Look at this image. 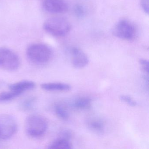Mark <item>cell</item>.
<instances>
[{"label": "cell", "instance_id": "2e32d148", "mask_svg": "<svg viewBox=\"0 0 149 149\" xmlns=\"http://www.w3.org/2000/svg\"><path fill=\"white\" fill-rule=\"evenodd\" d=\"M21 94L14 91L9 90L0 93V102H8L15 99Z\"/></svg>", "mask_w": 149, "mask_h": 149}, {"label": "cell", "instance_id": "9c48e42d", "mask_svg": "<svg viewBox=\"0 0 149 149\" xmlns=\"http://www.w3.org/2000/svg\"><path fill=\"white\" fill-rule=\"evenodd\" d=\"M41 87L44 90L54 92H68L71 89V86L69 84L60 82L43 83L41 85Z\"/></svg>", "mask_w": 149, "mask_h": 149}, {"label": "cell", "instance_id": "7c38bea8", "mask_svg": "<svg viewBox=\"0 0 149 149\" xmlns=\"http://www.w3.org/2000/svg\"><path fill=\"white\" fill-rule=\"evenodd\" d=\"M88 125L91 130L97 133H102L104 131V124L101 119H91L88 123Z\"/></svg>", "mask_w": 149, "mask_h": 149}, {"label": "cell", "instance_id": "30bf717a", "mask_svg": "<svg viewBox=\"0 0 149 149\" xmlns=\"http://www.w3.org/2000/svg\"><path fill=\"white\" fill-rule=\"evenodd\" d=\"M35 86V83L32 81H23L10 84L9 88L22 94L27 91L33 89Z\"/></svg>", "mask_w": 149, "mask_h": 149}, {"label": "cell", "instance_id": "5b68a950", "mask_svg": "<svg viewBox=\"0 0 149 149\" xmlns=\"http://www.w3.org/2000/svg\"><path fill=\"white\" fill-rule=\"evenodd\" d=\"M20 65L19 58L13 51L0 47V68L9 71L17 70Z\"/></svg>", "mask_w": 149, "mask_h": 149}, {"label": "cell", "instance_id": "8fae6325", "mask_svg": "<svg viewBox=\"0 0 149 149\" xmlns=\"http://www.w3.org/2000/svg\"><path fill=\"white\" fill-rule=\"evenodd\" d=\"M49 148L53 149H71L72 148V144L70 143V140L59 137L50 144Z\"/></svg>", "mask_w": 149, "mask_h": 149}, {"label": "cell", "instance_id": "ffe728a7", "mask_svg": "<svg viewBox=\"0 0 149 149\" xmlns=\"http://www.w3.org/2000/svg\"><path fill=\"white\" fill-rule=\"evenodd\" d=\"M59 136L60 138L70 140L72 136V133L69 130H64L61 132Z\"/></svg>", "mask_w": 149, "mask_h": 149}, {"label": "cell", "instance_id": "7a4b0ae2", "mask_svg": "<svg viewBox=\"0 0 149 149\" xmlns=\"http://www.w3.org/2000/svg\"><path fill=\"white\" fill-rule=\"evenodd\" d=\"M29 59L34 63L45 64L52 58L53 52L50 48L42 43H34L29 45L26 49Z\"/></svg>", "mask_w": 149, "mask_h": 149}, {"label": "cell", "instance_id": "e0dca14e", "mask_svg": "<svg viewBox=\"0 0 149 149\" xmlns=\"http://www.w3.org/2000/svg\"><path fill=\"white\" fill-rule=\"evenodd\" d=\"M120 99L121 101L128 104L130 106L134 107L137 104L136 102L134 101L130 96L127 95H122L120 96Z\"/></svg>", "mask_w": 149, "mask_h": 149}, {"label": "cell", "instance_id": "44dd1931", "mask_svg": "<svg viewBox=\"0 0 149 149\" xmlns=\"http://www.w3.org/2000/svg\"><path fill=\"white\" fill-rule=\"evenodd\" d=\"M140 3L143 11L146 14H148L149 12V0H140Z\"/></svg>", "mask_w": 149, "mask_h": 149}, {"label": "cell", "instance_id": "ba28073f", "mask_svg": "<svg viewBox=\"0 0 149 149\" xmlns=\"http://www.w3.org/2000/svg\"><path fill=\"white\" fill-rule=\"evenodd\" d=\"M72 63L76 68H82L86 67L88 63L89 59L84 52L78 48H73L71 51Z\"/></svg>", "mask_w": 149, "mask_h": 149}, {"label": "cell", "instance_id": "6da1fadb", "mask_svg": "<svg viewBox=\"0 0 149 149\" xmlns=\"http://www.w3.org/2000/svg\"><path fill=\"white\" fill-rule=\"evenodd\" d=\"M43 29L47 33L56 37L67 35L71 29L70 22L62 17H55L48 19L43 24Z\"/></svg>", "mask_w": 149, "mask_h": 149}, {"label": "cell", "instance_id": "4fadbf2b", "mask_svg": "<svg viewBox=\"0 0 149 149\" xmlns=\"http://www.w3.org/2000/svg\"><path fill=\"white\" fill-rule=\"evenodd\" d=\"M91 103L92 100L89 97H80L75 101L74 106L78 109L87 110L91 107Z\"/></svg>", "mask_w": 149, "mask_h": 149}, {"label": "cell", "instance_id": "ac0fdd59", "mask_svg": "<svg viewBox=\"0 0 149 149\" xmlns=\"http://www.w3.org/2000/svg\"><path fill=\"white\" fill-rule=\"evenodd\" d=\"M139 63L141 66L142 70L145 73L148 74L149 73V62L146 59H141L139 60Z\"/></svg>", "mask_w": 149, "mask_h": 149}, {"label": "cell", "instance_id": "52a82bcc", "mask_svg": "<svg viewBox=\"0 0 149 149\" xmlns=\"http://www.w3.org/2000/svg\"><path fill=\"white\" fill-rule=\"evenodd\" d=\"M43 6L47 12L51 13H64L68 9V4L64 0H44Z\"/></svg>", "mask_w": 149, "mask_h": 149}, {"label": "cell", "instance_id": "d6986e66", "mask_svg": "<svg viewBox=\"0 0 149 149\" xmlns=\"http://www.w3.org/2000/svg\"><path fill=\"white\" fill-rule=\"evenodd\" d=\"M74 12L75 14L78 17H82L85 14L84 8L81 5L76 6L74 8Z\"/></svg>", "mask_w": 149, "mask_h": 149}, {"label": "cell", "instance_id": "277c9868", "mask_svg": "<svg viewBox=\"0 0 149 149\" xmlns=\"http://www.w3.org/2000/svg\"><path fill=\"white\" fill-rule=\"evenodd\" d=\"M112 33L117 38L131 40L136 36L137 29L133 23L128 20L122 19L116 24Z\"/></svg>", "mask_w": 149, "mask_h": 149}, {"label": "cell", "instance_id": "5bb4252c", "mask_svg": "<svg viewBox=\"0 0 149 149\" xmlns=\"http://www.w3.org/2000/svg\"><path fill=\"white\" fill-rule=\"evenodd\" d=\"M55 111L57 116L61 120L66 121L69 117L67 108L62 104L58 103L56 104L55 107Z\"/></svg>", "mask_w": 149, "mask_h": 149}, {"label": "cell", "instance_id": "9a60e30c", "mask_svg": "<svg viewBox=\"0 0 149 149\" xmlns=\"http://www.w3.org/2000/svg\"><path fill=\"white\" fill-rule=\"evenodd\" d=\"M36 101L34 97H29L25 98L20 103L19 108L21 110L28 111L33 108Z\"/></svg>", "mask_w": 149, "mask_h": 149}, {"label": "cell", "instance_id": "8992f818", "mask_svg": "<svg viewBox=\"0 0 149 149\" xmlns=\"http://www.w3.org/2000/svg\"><path fill=\"white\" fill-rule=\"evenodd\" d=\"M17 124L13 116L8 114L0 115V139L7 140L17 131Z\"/></svg>", "mask_w": 149, "mask_h": 149}, {"label": "cell", "instance_id": "3957f363", "mask_svg": "<svg viewBox=\"0 0 149 149\" xmlns=\"http://www.w3.org/2000/svg\"><path fill=\"white\" fill-rule=\"evenodd\" d=\"M25 128L26 132L30 136L39 137L44 135L47 131V121L40 115H30L25 121Z\"/></svg>", "mask_w": 149, "mask_h": 149}]
</instances>
